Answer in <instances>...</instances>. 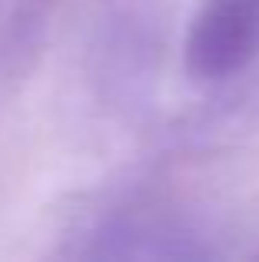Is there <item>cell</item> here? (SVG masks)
I'll return each instance as SVG.
<instances>
[{
  "mask_svg": "<svg viewBox=\"0 0 259 262\" xmlns=\"http://www.w3.org/2000/svg\"><path fill=\"white\" fill-rule=\"evenodd\" d=\"M259 53V0H206L189 20L183 67L196 83H220Z\"/></svg>",
  "mask_w": 259,
  "mask_h": 262,
  "instance_id": "cell-1",
  "label": "cell"
}]
</instances>
